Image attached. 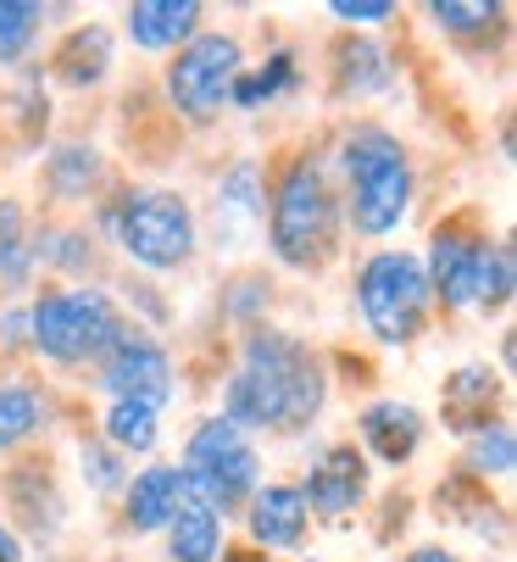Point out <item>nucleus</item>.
Instances as JSON below:
<instances>
[{"mask_svg": "<svg viewBox=\"0 0 517 562\" xmlns=\"http://www.w3.org/2000/svg\"><path fill=\"white\" fill-rule=\"evenodd\" d=\"M78 462H83V485L90 491H123L128 485L123 479V451H112L106 440H83Z\"/></svg>", "mask_w": 517, "mask_h": 562, "instance_id": "c85d7f7f", "label": "nucleus"}, {"mask_svg": "<svg viewBox=\"0 0 517 562\" xmlns=\"http://www.w3.org/2000/svg\"><path fill=\"white\" fill-rule=\"evenodd\" d=\"M45 429V395L29 379L0 384V451H12Z\"/></svg>", "mask_w": 517, "mask_h": 562, "instance_id": "4be33fe9", "label": "nucleus"}, {"mask_svg": "<svg viewBox=\"0 0 517 562\" xmlns=\"http://www.w3.org/2000/svg\"><path fill=\"white\" fill-rule=\"evenodd\" d=\"M128 496V529L134 535H156V529H167L172 524V513L184 507V473L179 468H167V462H156V468H145V473H134V485H123Z\"/></svg>", "mask_w": 517, "mask_h": 562, "instance_id": "ddd939ff", "label": "nucleus"}, {"mask_svg": "<svg viewBox=\"0 0 517 562\" xmlns=\"http://www.w3.org/2000/svg\"><path fill=\"white\" fill-rule=\"evenodd\" d=\"M167 557L172 562H217L223 557V518L184 502L167 524Z\"/></svg>", "mask_w": 517, "mask_h": 562, "instance_id": "a211bd4d", "label": "nucleus"}, {"mask_svg": "<svg viewBox=\"0 0 517 562\" xmlns=\"http://www.w3.org/2000/svg\"><path fill=\"white\" fill-rule=\"evenodd\" d=\"M256 306H268V284H256V279L234 284V295H228V317H250Z\"/></svg>", "mask_w": 517, "mask_h": 562, "instance_id": "473e14b6", "label": "nucleus"}, {"mask_svg": "<svg viewBox=\"0 0 517 562\" xmlns=\"http://www.w3.org/2000/svg\"><path fill=\"white\" fill-rule=\"evenodd\" d=\"M34 257H45V262L61 268V273H78L83 262H90V239H83V234H45Z\"/></svg>", "mask_w": 517, "mask_h": 562, "instance_id": "7c9ffc66", "label": "nucleus"}, {"mask_svg": "<svg viewBox=\"0 0 517 562\" xmlns=\"http://www.w3.org/2000/svg\"><path fill=\"white\" fill-rule=\"evenodd\" d=\"M184 502L228 518L245 496H256V479H262V457H256V446L223 424V418H206L190 446H184Z\"/></svg>", "mask_w": 517, "mask_h": 562, "instance_id": "20e7f679", "label": "nucleus"}, {"mask_svg": "<svg viewBox=\"0 0 517 562\" xmlns=\"http://www.w3.org/2000/svg\"><path fill=\"white\" fill-rule=\"evenodd\" d=\"M101 173H106V162H101L95 145H56V150L45 156V184H50V195H61V201L90 195V190L101 184Z\"/></svg>", "mask_w": 517, "mask_h": 562, "instance_id": "6ab92c4d", "label": "nucleus"}, {"mask_svg": "<svg viewBox=\"0 0 517 562\" xmlns=\"http://www.w3.org/2000/svg\"><path fill=\"white\" fill-rule=\"evenodd\" d=\"M406 562H457V551H446V546H417Z\"/></svg>", "mask_w": 517, "mask_h": 562, "instance_id": "c9c22d12", "label": "nucleus"}, {"mask_svg": "<svg viewBox=\"0 0 517 562\" xmlns=\"http://www.w3.org/2000/svg\"><path fill=\"white\" fill-rule=\"evenodd\" d=\"M156 440H161L156 407H145V401H112V413H106V446L112 451H150Z\"/></svg>", "mask_w": 517, "mask_h": 562, "instance_id": "b1692460", "label": "nucleus"}, {"mask_svg": "<svg viewBox=\"0 0 517 562\" xmlns=\"http://www.w3.org/2000/svg\"><path fill=\"white\" fill-rule=\"evenodd\" d=\"M56 67L67 85H101L106 67H112V34L95 29V23H83L67 34V45L56 50Z\"/></svg>", "mask_w": 517, "mask_h": 562, "instance_id": "aec40b11", "label": "nucleus"}, {"mask_svg": "<svg viewBox=\"0 0 517 562\" xmlns=\"http://www.w3.org/2000/svg\"><path fill=\"white\" fill-rule=\"evenodd\" d=\"M0 562H23V540L7 524H0Z\"/></svg>", "mask_w": 517, "mask_h": 562, "instance_id": "f704fd0d", "label": "nucleus"}, {"mask_svg": "<svg viewBox=\"0 0 517 562\" xmlns=\"http://www.w3.org/2000/svg\"><path fill=\"white\" fill-rule=\"evenodd\" d=\"M239 72H245V50L234 34H195L167 67V95L190 123H212L228 106Z\"/></svg>", "mask_w": 517, "mask_h": 562, "instance_id": "6e6552de", "label": "nucleus"}, {"mask_svg": "<svg viewBox=\"0 0 517 562\" xmlns=\"http://www.w3.org/2000/svg\"><path fill=\"white\" fill-rule=\"evenodd\" d=\"M29 335L50 362L72 368V362H101L128 329L106 290H61L29 306Z\"/></svg>", "mask_w": 517, "mask_h": 562, "instance_id": "7ed1b4c3", "label": "nucleus"}, {"mask_svg": "<svg viewBox=\"0 0 517 562\" xmlns=\"http://www.w3.org/2000/svg\"><path fill=\"white\" fill-rule=\"evenodd\" d=\"M468 468L479 479H506L517 468V440H512V424H484L468 446Z\"/></svg>", "mask_w": 517, "mask_h": 562, "instance_id": "393cba45", "label": "nucleus"}, {"mask_svg": "<svg viewBox=\"0 0 517 562\" xmlns=\"http://www.w3.org/2000/svg\"><path fill=\"white\" fill-rule=\"evenodd\" d=\"M101 384L112 390V401H145V407H161V401L172 395V362H167V351L156 340H145L134 329L101 357Z\"/></svg>", "mask_w": 517, "mask_h": 562, "instance_id": "1a4fd4ad", "label": "nucleus"}, {"mask_svg": "<svg viewBox=\"0 0 517 562\" xmlns=\"http://www.w3.org/2000/svg\"><path fill=\"white\" fill-rule=\"evenodd\" d=\"M112 234L117 246L128 251V262L167 273V268H184L195 257V212L184 195L172 190H134L117 201L112 212Z\"/></svg>", "mask_w": 517, "mask_h": 562, "instance_id": "423d86ee", "label": "nucleus"}, {"mask_svg": "<svg viewBox=\"0 0 517 562\" xmlns=\"http://www.w3.org/2000/svg\"><path fill=\"white\" fill-rule=\"evenodd\" d=\"M268 217V195H262V168L250 162H234L223 179H217V228H228V234H239V228H250V223H262Z\"/></svg>", "mask_w": 517, "mask_h": 562, "instance_id": "dca6fc26", "label": "nucleus"}, {"mask_svg": "<svg viewBox=\"0 0 517 562\" xmlns=\"http://www.w3.org/2000/svg\"><path fill=\"white\" fill-rule=\"evenodd\" d=\"M334 223H339V206H334V190H328L323 168L317 162H295L279 179L273 212H268L273 257L284 268H317L334 251Z\"/></svg>", "mask_w": 517, "mask_h": 562, "instance_id": "39448f33", "label": "nucleus"}, {"mask_svg": "<svg viewBox=\"0 0 517 562\" xmlns=\"http://www.w3.org/2000/svg\"><path fill=\"white\" fill-rule=\"evenodd\" d=\"M0 329H7V340L18 346V340L29 335V312H7V317H0Z\"/></svg>", "mask_w": 517, "mask_h": 562, "instance_id": "72a5a7b5", "label": "nucleus"}, {"mask_svg": "<svg viewBox=\"0 0 517 562\" xmlns=\"http://www.w3.org/2000/svg\"><path fill=\"white\" fill-rule=\"evenodd\" d=\"M334 18L339 23H390L395 7L390 0H334Z\"/></svg>", "mask_w": 517, "mask_h": 562, "instance_id": "2f4dec72", "label": "nucleus"}, {"mask_svg": "<svg viewBox=\"0 0 517 562\" xmlns=\"http://www.w3.org/2000/svg\"><path fill=\"white\" fill-rule=\"evenodd\" d=\"M362 440L379 462H406L423 440V413L406 407V401H373L362 413Z\"/></svg>", "mask_w": 517, "mask_h": 562, "instance_id": "2eb2a0df", "label": "nucleus"}, {"mask_svg": "<svg viewBox=\"0 0 517 562\" xmlns=\"http://www.w3.org/2000/svg\"><path fill=\"white\" fill-rule=\"evenodd\" d=\"M362 496H368V457L357 446H328L301 485L306 513H323V518H345Z\"/></svg>", "mask_w": 517, "mask_h": 562, "instance_id": "9b49d317", "label": "nucleus"}, {"mask_svg": "<svg viewBox=\"0 0 517 562\" xmlns=\"http://www.w3.org/2000/svg\"><path fill=\"white\" fill-rule=\"evenodd\" d=\"M323 413V368L284 329H256L239 373L223 390V424L245 429H306Z\"/></svg>", "mask_w": 517, "mask_h": 562, "instance_id": "f257e3e1", "label": "nucleus"}, {"mask_svg": "<svg viewBox=\"0 0 517 562\" xmlns=\"http://www.w3.org/2000/svg\"><path fill=\"white\" fill-rule=\"evenodd\" d=\"M250 540L268 546V551H295L306 540V502H301V485H256L250 496Z\"/></svg>", "mask_w": 517, "mask_h": 562, "instance_id": "f8f14e48", "label": "nucleus"}, {"mask_svg": "<svg viewBox=\"0 0 517 562\" xmlns=\"http://www.w3.org/2000/svg\"><path fill=\"white\" fill-rule=\"evenodd\" d=\"M295 56L290 50H273L262 67H245L239 78H234V90H228V101L239 106V112H256L262 101H279V95H290L295 90Z\"/></svg>", "mask_w": 517, "mask_h": 562, "instance_id": "412c9836", "label": "nucleus"}, {"mask_svg": "<svg viewBox=\"0 0 517 562\" xmlns=\"http://www.w3.org/2000/svg\"><path fill=\"white\" fill-rule=\"evenodd\" d=\"M40 18H45V7H34V0H0V67L29 56Z\"/></svg>", "mask_w": 517, "mask_h": 562, "instance_id": "a878e982", "label": "nucleus"}, {"mask_svg": "<svg viewBox=\"0 0 517 562\" xmlns=\"http://www.w3.org/2000/svg\"><path fill=\"white\" fill-rule=\"evenodd\" d=\"M201 23L195 0H139L128 7V40L139 50H172V45H190Z\"/></svg>", "mask_w": 517, "mask_h": 562, "instance_id": "4468645a", "label": "nucleus"}, {"mask_svg": "<svg viewBox=\"0 0 517 562\" xmlns=\"http://www.w3.org/2000/svg\"><path fill=\"white\" fill-rule=\"evenodd\" d=\"M517 290V268H512V246H484V268H479V295L473 306H506Z\"/></svg>", "mask_w": 517, "mask_h": 562, "instance_id": "bb28decb", "label": "nucleus"}, {"mask_svg": "<svg viewBox=\"0 0 517 562\" xmlns=\"http://www.w3.org/2000/svg\"><path fill=\"white\" fill-rule=\"evenodd\" d=\"M484 246L490 239H473L468 228H440L435 234V251H428V268H423V279H428V295H440L451 312H462V306H473V295H479V268H484Z\"/></svg>", "mask_w": 517, "mask_h": 562, "instance_id": "9d476101", "label": "nucleus"}, {"mask_svg": "<svg viewBox=\"0 0 517 562\" xmlns=\"http://www.w3.org/2000/svg\"><path fill=\"white\" fill-rule=\"evenodd\" d=\"M495 390H501V379L490 373V368H457L451 379H446V424L451 429H462V435H479L484 424H490V401H495Z\"/></svg>", "mask_w": 517, "mask_h": 562, "instance_id": "f3484780", "label": "nucleus"}, {"mask_svg": "<svg viewBox=\"0 0 517 562\" xmlns=\"http://www.w3.org/2000/svg\"><path fill=\"white\" fill-rule=\"evenodd\" d=\"M345 173H351V228L390 234L412 206V162L390 128H357L345 139Z\"/></svg>", "mask_w": 517, "mask_h": 562, "instance_id": "f03ea898", "label": "nucleus"}, {"mask_svg": "<svg viewBox=\"0 0 517 562\" xmlns=\"http://www.w3.org/2000/svg\"><path fill=\"white\" fill-rule=\"evenodd\" d=\"M34 262V246L23 239V206L18 201H0V273L23 279Z\"/></svg>", "mask_w": 517, "mask_h": 562, "instance_id": "cd10ccee", "label": "nucleus"}, {"mask_svg": "<svg viewBox=\"0 0 517 562\" xmlns=\"http://www.w3.org/2000/svg\"><path fill=\"white\" fill-rule=\"evenodd\" d=\"M390 78H395V67H390L384 45H373V40H345L339 45V85L351 95H379V90H390Z\"/></svg>", "mask_w": 517, "mask_h": 562, "instance_id": "5701e85b", "label": "nucleus"}, {"mask_svg": "<svg viewBox=\"0 0 517 562\" xmlns=\"http://www.w3.org/2000/svg\"><path fill=\"white\" fill-rule=\"evenodd\" d=\"M428 18H435L440 29H451V34H473V29H490L501 18V7H457V0H435Z\"/></svg>", "mask_w": 517, "mask_h": 562, "instance_id": "c756f323", "label": "nucleus"}, {"mask_svg": "<svg viewBox=\"0 0 517 562\" xmlns=\"http://www.w3.org/2000/svg\"><path fill=\"white\" fill-rule=\"evenodd\" d=\"M223 562H256V557H245V551H228V557H223Z\"/></svg>", "mask_w": 517, "mask_h": 562, "instance_id": "e433bc0d", "label": "nucleus"}, {"mask_svg": "<svg viewBox=\"0 0 517 562\" xmlns=\"http://www.w3.org/2000/svg\"><path fill=\"white\" fill-rule=\"evenodd\" d=\"M357 306H362V324L373 329V340L412 346L423 335V317H428L423 262L412 251H379V257H368L362 273H357Z\"/></svg>", "mask_w": 517, "mask_h": 562, "instance_id": "0eeeda50", "label": "nucleus"}, {"mask_svg": "<svg viewBox=\"0 0 517 562\" xmlns=\"http://www.w3.org/2000/svg\"><path fill=\"white\" fill-rule=\"evenodd\" d=\"M306 562H317V557H306Z\"/></svg>", "mask_w": 517, "mask_h": 562, "instance_id": "4c0bfd02", "label": "nucleus"}]
</instances>
